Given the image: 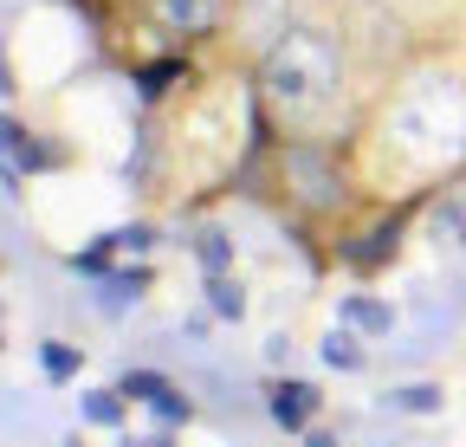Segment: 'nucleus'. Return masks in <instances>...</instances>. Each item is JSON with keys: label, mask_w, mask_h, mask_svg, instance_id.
<instances>
[{"label": "nucleus", "mask_w": 466, "mask_h": 447, "mask_svg": "<svg viewBox=\"0 0 466 447\" xmlns=\"http://www.w3.org/2000/svg\"><path fill=\"white\" fill-rule=\"evenodd\" d=\"M279 162H285V182H291V195H299L305 208H318V214L343 208V169H337V156H318V149H285Z\"/></svg>", "instance_id": "nucleus-1"}, {"label": "nucleus", "mask_w": 466, "mask_h": 447, "mask_svg": "<svg viewBox=\"0 0 466 447\" xmlns=\"http://www.w3.org/2000/svg\"><path fill=\"white\" fill-rule=\"evenodd\" d=\"M85 422L124 428V389H91V396H85Z\"/></svg>", "instance_id": "nucleus-4"}, {"label": "nucleus", "mask_w": 466, "mask_h": 447, "mask_svg": "<svg viewBox=\"0 0 466 447\" xmlns=\"http://www.w3.org/2000/svg\"><path fill=\"white\" fill-rule=\"evenodd\" d=\"M401 228H408V214H382L363 240H343V247H337V253H343V266H357V272L389 266V259H395V247H401Z\"/></svg>", "instance_id": "nucleus-2"}, {"label": "nucleus", "mask_w": 466, "mask_h": 447, "mask_svg": "<svg viewBox=\"0 0 466 447\" xmlns=\"http://www.w3.org/2000/svg\"><path fill=\"white\" fill-rule=\"evenodd\" d=\"M149 409H156V422H162V428H188V415H195L182 396H175V389H162V396H156Z\"/></svg>", "instance_id": "nucleus-12"}, {"label": "nucleus", "mask_w": 466, "mask_h": 447, "mask_svg": "<svg viewBox=\"0 0 466 447\" xmlns=\"http://www.w3.org/2000/svg\"><path fill=\"white\" fill-rule=\"evenodd\" d=\"M343 318H350V324H363V330H389V305H376V299H350Z\"/></svg>", "instance_id": "nucleus-11"}, {"label": "nucleus", "mask_w": 466, "mask_h": 447, "mask_svg": "<svg viewBox=\"0 0 466 447\" xmlns=\"http://www.w3.org/2000/svg\"><path fill=\"white\" fill-rule=\"evenodd\" d=\"M182 72H188V59H156V66H143V72H137V91H143V97H156L168 78H182Z\"/></svg>", "instance_id": "nucleus-6"}, {"label": "nucleus", "mask_w": 466, "mask_h": 447, "mask_svg": "<svg viewBox=\"0 0 466 447\" xmlns=\"http://www.w3.org/2000/svg\"><path fill=\"white\" fill-rule=\"evenodd\" d=\"M162 14H168L175 26H208V20H214V0H162Z\"/></svg>", "instance_id": "nucleus-9"}, {"label": "nucleus", "mask_w": 466, "mask_h": 447, "mask_svg": "<svg viewBox=\"0 0 466 447\" xmlns=\"http://www.w3.org/2000/svg\"><path fill=\"white\" fill-rule=\"evenodd\" d=\"M116 389H124V396H130V402H156V396H162V389H168V382H162L156 370H124V382H116Z\"/></svg>", "instance_id": "nucleus-8"}, {"label": "nucleus", "mask_w": 466, "mask_h": 447, "mask_svg": "<svg viewBox=\"0 0 466 447\" xmlns=\"http://www.w3.org/2000/svg\"><path fill=\"white\" fill-rule=\"evenodd\" d=\"M389 402H395V409H421V415H428V409H441V389H428V382H421V389H395Z\"/></svg>", "instance_id": "nucleus-15"}, {"label": "nucleus", "mask_w": 466, "mask_h": 447, "mask_svg": "<svg viewBox=\"0 0 466 447\" xmlns=\"http://www.w3.org/2000/svg\"><path fill=\"white\" fill-rule=\"evenodd\" d=\"M227 259H233L227 234H201V266H208V279H214V272H227Z\"/></svg>", "instance_id": "nucleus-14"}, {"label": "nucleus", "mask_w": 466, "mask_h": 447, "mask_svg": "<svg viewBox=\"0 0 466 447\" xmlns=\"http://www.w3.org/2000/svg\"><path fill=\"white\" fill-rule=\"evenodd\" d=\"M305 447H337V434H324V428H311V434H305Z\"/></svg>", "instance_id": "nucleus-17"}, {"label": "nucleus", "mask_w": 466, "mask_h": 447, "mask_svg": "<svg viewBox=\"0 0 466 447\" xmlns=\"http://www.w3.org/2000/svg\"><path fill=\"white\" fill-rule=\"evenodd\" d=\"M39 363H46V376H52V382H72L85 357H78L72 344H58V338H46V344H39Z\"/></svg>", "instance_id": "nucleus-5"}, {"label": "nucleus", "mask_w": 466, "mask_h": 447, "mask_svg": "<svg viewBox=\"0 0 466 447\" xmlns=\"http://www.w3.org/2000/svg\"><path fill=\"white\" fill-rule=\"evenodd\" d=\"M324 363H330V370H363L357 338H324Z\"/></svg>", "instance_id": "nucleus-13"}, {"label": "nucleus", "mask_w": 466, "mask_h": 447, "mask_svg": "<svg viewBox=\"0 0 466 447\" xmlns=\"http://www.w3.org/2000/svg\"><path fill=\"white\" fill-rule=\"evenodd\" d=\"M116 247H130V253H143V247H149V228H124V234H116Z\"/></svg>", "instance_id": "nucleus-16"}, {"label": "nucleus", "mask_w": 466, "mask_h": 447, "mask_svg": "<svg viewBox=\"0 0 466 447\" xmlns=\"http://www.w3.org/2000/svg\"><path fill=\"white\" fill-rule=\"evenodd\" d=\"M208 292H214V311H220V318H240V311H247V292L233 286L227 272H214V279H208Z\"/></svg>", "instance_id": "nucleus-7"}, {"label": "nucleus", "mask_w": 466, "mask_h": 447, "mask_svg": "<svg viewBox=\"0 0 466 447\" xmlns=\"http://www.w3.org/2000/svg\"><path fill=\"white\" fill-rule=\"evenodd\" d=\"M311 409H318V389H311V382H279V389H272V422H279L285 434H305V428H311Z\"/></svg>", "instance_id": "nucleus-3"}, {"label": "nucleus", "mask_w": 466, "mask_h": 447, "mask_svg": "<svg viewBox=\"0 0 466 447\" xmlns=\"http://www.w3.org/2000/svg\"><path fill=\"white\" fill-rule=\"evenodd\" d=\"M110 253H116V234H110V240H97L91 253H78V259H72V272H85V279H110Z\"/></svg>", "instance_id": "nucleus-10"}]
</instances>
